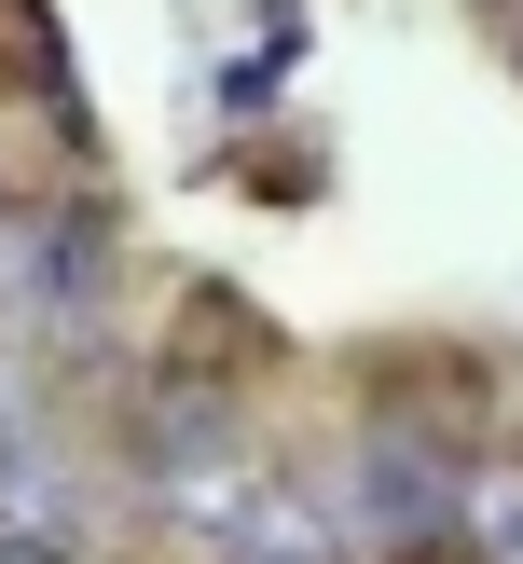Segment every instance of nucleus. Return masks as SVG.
Listing matches in <instances>:
<instances>
[{
	"instance_id": "nucleus-1",
	"label": "nucleus",
	"mask_w": 523,
	"mask_h": 564,
	"mask_svg": "<svg viewBox=\"0 0 523 564\" xmlns=\"http://www.w3.org/2000/svg\"><path fill=\"white\" fill-rule=\"evenodd\" d=\"M468 523H482L495 564H523V468H482V482H468Z\"/></svg>"
}]
</instances>
